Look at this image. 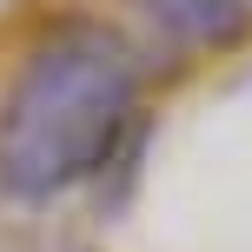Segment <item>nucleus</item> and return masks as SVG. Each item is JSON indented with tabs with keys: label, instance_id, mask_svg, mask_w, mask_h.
<instances>
[{
	"label": "nucleus",
	"instance_id": "2",
	"mask_svg": "<svg viewBox=\"0 0 252 252\" xmlns=\"http://www.w3.org/2000/svg\"><path fill=\"white\" fill-rule=\"evenodd\" d=\"M126 13H133L139 27H153L159 40H173V47H232V40L252 27V7L246 0H120Z\"/></svg>",
	"mask_w": 252,
	"mask_h": 252
},
{
	"label": "nucleus",
	"instance_id": "1",
	"mask_svg": "<svg viewBox=\"0 0 252 252\" xmlns=\"http://www.w3.org/2000/svg\"><path fill=\"white\" fill-rule=\"evenodd\" d=\"M139 87L146 60L120 27L87 13L47 27L0 100V186L13 199H60L113 166L139 120Z\"/></svg>",
	"mask_w": 252,
	"mask_h": 252
}]
</instances>
